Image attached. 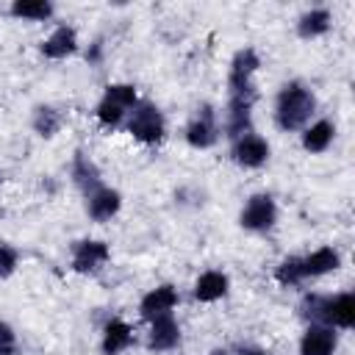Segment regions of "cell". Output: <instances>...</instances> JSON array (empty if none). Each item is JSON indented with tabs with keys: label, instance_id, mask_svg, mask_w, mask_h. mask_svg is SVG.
I'll list each match as a JSON object with an SVG mask.
<instances>
[{
	"label": "cell",
	"instance_id": "22",
	"mask_svg": "<svg viewBox=\"0 0 355 355\" xmlns=\"http://www.w3.org/2000/svg\"><path fill=\"white\" fill-rule=\"evenodd\" d=\"M8 14L25 22H50L55 17V6L50 0H14L8 6Z\"/></svg>",
	"mask_w": 355,
	"mask_h": 355
},
{
	"label": "cell",
	"instance_id": "27",
	"mask_svg": "<svg viewBox=\"0 0 355 355\" xmlns=\"http://www.w3.org/2000/svg\"><path fill=\"white\" fill-rule=\"evenodd\" d=\"M230 355H272V352L258 347V344H241V347H233Z\"/></svg>",
	"mask_w": 355,
	"mask_h": 355
},
{
	"label": "cell",
	"instance_id": "13",
	"mask_svg": "<svg viewBox=\"0 0 355 355\" xmlns=\"http://www.w3.org/2000/svg\"><path fill=\"white\" fill-rule=\"evenodd\" d=\"M180 338H183V330H180V322L175 313H166V316L147 322L144 344L150 352H172V349H178Z\"/></svg>",
	"mask_w": 355,
	"mask_h": 355
},
{
	"label": "cell",
	"instance_id": "4",
	"mask_svg": "<svg viewBox=\"0 0 355 355\" xmlns=\"http://www.w3.org/2000/svg\"><path fill=\"white\" fill-rule=\"evenodd\" d=\"M125 133L133 136L144 147H158L166 139V116L153 100H139L136 108L125 119Z\"/></svg>",
	"mask_w": 355,
	"mask_h": 355
},
{
	"label": "cell",
	"instance_id": "10",
	"mask_svg": "<svg viewBox=\"0 0 355 355\" xmlns=\"http://www.w3.org/2000/svg\"><path fill=\"white\" fill-rule=\"evenodd\" d=\"M83 211H86V216L92 222L105 225V222L119 216V211H122V191L116 186L103 183V186H97L94 191H89L83 197Z\"/></svg>",
	"mask_w": 355,
	"mask_h": 355
},
{
	"label": "cell",
	"instance_id": "18",
	"mask_svg": "<svg viewBox=\"0 0 355 355\" xmlns=\"http://www.w3.org/2000/svg\"><path fill=\"white\" fill-rule=\"evenodd\" d=\"M336 141V122L327 119V116H316L311 119L302 130H300V147L308 153V155H322L333 147Z\"/></svg>",
	"mask_w": 355,
	"mask_h": 355
},
{
	"label": "cell",
	"instance_id": "23",
	"mask_svg": "<svg viewBox=\"0 0 355 355\" xmlns=\"http://www.w3.org/2000/svg\"><path fill=\"white\" fill-rule=\"evenodd\" d=\"M272 277H275V283H277L280 288H300V286H305L302 269H300V255H286V258L275 266Z\"/></svg>",
	"mask_w": 355,
	"mask_h": 355
},
{
	"label": "cell",
	"instance_id": "9",
	"mask_svg": "<svg viewBox=\"0 0 355 355\" xmlns=\"http://www.w3.org/2000/svg\"><path fill=\"white\" fill-rule=\"evenodd\" d=\"M261 69V55L255 47L244 44L233 53L230 64H227V92H250L258 89L255 86V75Z\"/></svg>",
	"mask_w": 355,
	"mask_h": 355
},
{
	"label": "cell",
	"instance_id": "8",
	"mask_svg": "<svg viewBox=\"0 0 355 355\" xmlns=\"http://www.w3.org/2000/svg\"><path fill=\"white\" fill-rule=\"evenodd\" d=\"M272 158V144L258 130H250L230 141V161L241 169H261Z\"/></svg>",
	"mask_w": 355,
	"mask_h": 355
},
{
	"label": "cell",
	"instance_id": "21",
	"mask_svg": "<svg viewBox=\"0 0 355 355\" xmlns=\"http://www.w3.org/2000/svg\"><path fill=\"white\" fill-rule=\"evenodd\" d=\"M64 128V114L53 103H36L31 108V130L39 139H55Z\"/></svg>",
	"mask_w": 355,
	"mask_h": 355
},
{
	"label": "cell",
	"instance_id": "7",
	"mask_svg": "<svg viewBox=\"0 0 355 355\" xmlns=\"http://www.w3.org/2000/svg\"><path fill=\"white\" fill-rule=\"evenodd\" d=\"M108 261H111V244L103 239L83 236L69 244V269L75 275H86V277L97 275L108 266Z\"/></svg>",
	"mask_w": 355,
	"mask_h": 355
},
{
	"label": "cell",
	"instance_id": "1",
	"mask_svg": "<svg viewBox=\"0 0 355 355\" xmlns=\"http://www.w3.org/2000/svg\"><path fill=\"white\" fill-rule=\"evenodd\" d=\"M316 108H319V100H316L313 89L305 80L291 78L275 94L272 119H275L277 130H283V133H300L311 119H316Z\"/></svg>",
	"mask_w": 355,
	"mask_h": 355
},
{
	"label": "cell",
	"instance_id": "3",
	"mask_svg": "<svg viewBox=\"0 0 355 355\" xmlns=\"http://www.w3.org/2000/svg\"><path fill=\"white\" fill-rule=\"evenodd\" d=\"M139 89L133 83H125V80H116V83H108L94 105V122L103 128V130H116V128H125V119L128 114L136 108L139 103Z\"/></svg>",
	"mask_w": 355,
	"mask_h": 355
},
{
	"label": "cell",
	"instance_id": "26",
	"mask_svg": "<svg viewBox=\"0 0 355 355\" xmlns=\"http://www.w3.org/2000/svg\"><path fill=\"white\" fill-rule=\"evenodd\" d=\"M103 55H105V44H103V39H94V42L86 47V61H89L92 67H97V64L103 61Z\"/></svg>",
	"mask_w": 355,
	"mask_h": 355
},
{
	"label": "cell",
	"instance_id": "2",
	"mask_svg": "<svg viewBox=\"0 0 355 355\" xmlns=\"http://www.w3.org/2000/svg\"><path fill=\"white\" fill-rule=\"evenodd\" d=\"M297 313L305 324H327L338 333L352 330L355 324V294L352 291H336V294H302L297 302Z\"/></svg>",
	"mask_w": 355,
	"mask_h": 355
},
{
	"label": "cell",
	"instance_id": "28",
	"mask_svg": "<svg viewBox=\"0 0 355 355\" xmlns=\"http://www.w3.org/2000/svg\"><path fill=\"white\" fill-rule=\"evenodd\" d=\"M211 355H230V347H216Z\"/></svg>",
	"mask_w": 355,
	"mask_h": 355
},
{
	"label": "cell",
	"instance_id": "12",
	"mask_svg": "<svg viewBox=\"0 0 355 355\" xmlns=\"http://www.w3.org/2000/svg\"><path fill=\"white\" fill-rule=\"evenodd\" d=\"M180 305V294L172 283H158L153 288H147L139 300V316L144 322H153L158 316H166V313H175V308Z\"/></svg>",
	"mask_w": 355,
	"mask_h": 355
},
{
	"label": "cell",
	"instance_id": "24",
	"mask_svg": "<svg viewBox=\"0 0 355 355\" xmlns=\"http://www.w3.org/2000/svg\"><path fill=\"white\" fill-rule=\"evenodd\" d=\"M19 261H22V255H19L17 244H11V241L0 239V280L14 277V275H17V269H19Z\"/></svg>",
	"mask_w": 355,
	"mask_h": 355
},
{
	"label": "cell",
	"instance_id": "15",
	"mask_svg": "<svg viewBox=\"0 0 355 355\" xmlns=\"http://www.w3.org/2000/svg\"><path fill=\"white\" fill-rule=\"evenodd\" d=\"M69 180L72 186L80 191V197H86L89 191H94L97 186H103V169L97 166V161L86 153V150H75L72 153V161H69Z\"/></svg>",
	"mask_w": 355,
	"mask_h": 355
},
{
	"label": "cell",
	"instance_id": "20",
	"mask_svg": "<svg viewBox=\"0 0 355 355\" xmlns=\"http://www.w3.org/2000/svg\"><path fill=\"white\" fill-rule=\"evenodd\" d=\"M294 31H297V36L305 39V42L322 39V36H327V33L333 31V11H330L327 6H311V8H305V11L297 17Z\"/></svg>",
	"mask_w": 355,
	"mask_h": 355
},
{
	"label": "cell",
	"instance_id": "5",
	"mask_svg": "<svg viewBox=\"0 0 355 355\" xmlns=\"http://www.w3.org/2000/svg\"><path fill=\"white\" fill-rule=\"evenodd\" d=\"M219 139H222V122H219L216 105L200 103L183 128V141L191 150H211V147H216Z\"/></svg>",
	"mask_w": 355,
	"mask_h": 355
},
{
	"label": "cell",
	"instance_id": "25",
	"mask_svg": "<svg viewBox=\"0 0 355 355\" xmlns=\"http://www.w3.org/2000/svg\"><path fill=\"white\" fill-rule=\"evenodd\" d=\"M0 355H19V336L6 319H0Z\"/></svg>",
	"mask_w": 355,
	"mask_h": 355
},
{
	"label": "cell",
	"instance_id": "16",
	"mask_svg": "<svg viewBox=\"0 0 355 355\" xmlns=\"http://www.w3.org/2000/svg\"><path fill=\"white\" fill-rule=\"evenodd\" d=\"M133 341H136L133 324L122 316H111L100 327V352L103 355H122L133 347Z\"/></svg>",
	"mask_w": 355,
	"mask_h": 355
},
{
	"label": "cell",
	"instance_id": "14",
	"mask_svg": "<svg viewBox=\"0 0 355 355\" xmlns=\"http://www.w3.org/2000/svg\"><path fill=\"white\" fill-rule=\"evenodd\" d=\"M341 261H344V258H341L338 247H333V244H322V247H316V250H311V252L300 255L302 280L308 283V280L327 277V275H333V272H338V269H341Z\"/></svg>",
	"mask_w": 355,
	"mask_h": 355
},
{
	"label": "cell",
	"instance_id": "6",
	"mask_svg": "<svg viewBox=\"0 0 355 355\" xmlns=\"http://www.w3.org/2000/svg\"><path fill=\"white\" fill-rule=\"evenodd\" d=\"M277 216H280L277 200H275L269 191H255V194H250V197L244 200V205H241V211H239V227L247 230V233L261 236V233L275 230Z\"/></svg>",
	"mask_w": 355,
	"mask_h": 355
},
{
	"label": "cell",
	"instance_id": "19",
	"mask_svg": "<svg viewBox=\"0 0 355 355\" xmlns=\"http://www.w3.org/2000/svg\"><path fill=\"white\" fill-rule=\"evenodd\" d=\"M230 294V275L222 272V269H205L197 275L194 286H191V297L202 305H211V302H219Z\"/></svg>",
	"mask_w": 355,
	"mask_h": 355
},
{
	"label": "cell",
	"instance_id": "11",
	"mask_svg": "<svg viewBox=\"0 0 355 355\" xmlns=\"http://www.w3.org/2000/svg\"><path fill=\"white\" fill-rule=\"evenodd\" d=\"M80 50V39L75 25L69 22H58L42 42H39V55L47 61H64L69 55H75Z\"/></svg>",
	"mask_w": 355,
	"mask_h": 355
},
{
	"label": "cell",
	"instance_id": "17",
	"mask_svg": "<svg viewBox=\"0 0 355 355\" xmlns=\"http://www.w3.org/2000/svg\"><path fill=\"white\" fill-rule=\"evenodd\" d=\"M336 352H338V330L327 324H305L297 341V355H336Z\"/></svg>",
	"mask_w": 355,
	"mask_h": 355
}]
</instances>
